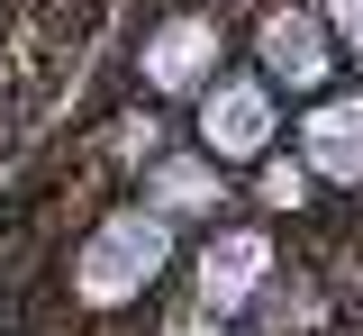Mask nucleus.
<instances>
[{"instance_id": "f257e3e1", "label": "nucleus", "mask_w": 363, "mask_h": 336, "mask_svg": "<svg viewBox=\"0 0 363 336\" xmlns=\"http://www.w3.org/2000/svg\"><path fill=\"white\" fill-rule=\"evenodd\" d=\"M164 264V218H109L82 254V300H128Z\"/></svg>"}, {"instance_id": "f03ea898", "label": "nucleus", "mask_w": 363, "mask_h": 336, "mask_svg": "<svg viewBox=\"0 0 363 336\" xmlns=\"http://www.w3.org/2000/svg\"><path fill=\"white\" fill-rule=\"evenodd\" d=\"M309 164L336 182H363V100H327L309 109Z\"/></svg>"}, {"instance_id": "7ed1b4c3", "label": "nucleus", "mask_w": 363, "mask_h": 336, "mask_svg": "<svg viewBox=\"0 0 363 336\" xmlns=\"http://www.w3.org/2000/svg\"><path fill=\"white\" fill-rule=\"evenodd\" d=\"M264 137H272L264 82H218V91H209V145H218V155H255Z\"/></svg>"}, {"instance_id": "20e7f679", "label": "nucleus", "mask_w": 363, "mask_h": 336, "mask_svg": "<svg viewBox=\"0 0 363 336\" xmlns=\"http://www.w3.org/2000/svg\"><path fill=\"white\" fill-rule=\"evenodd\" d=\"M264 64L281 73V82H318L327 46H318V28L300 18V9H281V18H264Z\"/></svg>"}, {"instance_id": "39448f33", "label": "nucleus", "mask_w": 363, "mask_h": 336, "mask_svg": "<svg viewBox=\"0 0 363 336\" xmlns=\"http://www.w3.org/2000/svg\"><path fill=\"white\" fill-rule=\"evenodd\" d=\"M255 273H264V237H227L218 254H209V264H200V282H209V300H245V291H255Z\"/></svg>"}, {"instance_id": "423d86ee", "label": "nucleus", "mask_w": 363, "mask_h": 336, "mask_svg": "<svg viewBox=\"0 0 363 336\" xmlns=\"http://www.w3.org/2000/svg\"><path fill=\"white\" fill-rule=\"evenodd\" d=\"M209 46H218V37H209V28H173V37H164V46L145 55V73H155V82H164V91H182V82H200V64H209Z\"/></svg>"}, {"instance_id": "0eeeda50", "label": "nucleus", "mask_w": 363, "mask_h": 336, "mask_svg": "<svg viewBox=\"0 0 363 336\" xmlns=\"http://www.w3.org/2000/svg\"><path fill=\"white\" fill-rule=\"evenodd\" d=\"M164 200H173V209L209 200V173H200V164H173V173H164Z\"/></svg>"}, {"instance_id": "6e6552de", "label": "nucleus", "mask_w": 363, "mask_h": 336, "mask_svg": "<svg viewBox=\"0 0 363 336\" xmlns=\"http://www.w3.org/2000/svg\"><path fill=\"white\" fill-rule=\"evenodd\" d=\"M327 9H336V28H345V37L363 46V0H327Z\"/></svg>"}]
</instances>
